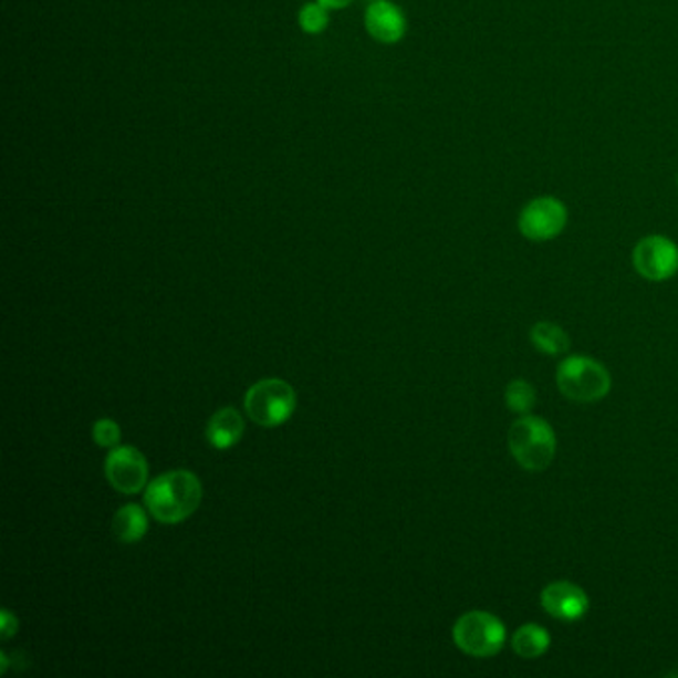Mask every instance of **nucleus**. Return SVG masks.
<instances>
[{
    "instance_id": "f257e3e1",
    "label": "nucleus",
    "mask_w": 678,
    "mask_h": 678,
    "mask_svg": "<svg viewBox=\"0 0 678 678\" xmlns=\"http://www.w3.org/2000/svg\"><path fill=\"white\" fill-rule=\"evenodd\" d=\"M201 498L204 490L196 473L176 470L149 483L144 502L149 513L161 523H179L199 508Z\"/></svg>"
},
{
    "instance_id": "f03ea898",
    "label": "nucleus",
    "mask_w": 678,
    "mask_h": 678,
    "mask_svg": "<svg viewBox=\"0 0 678 678\" xmlns=\"http://www.w3.org/2000/svg\"><path fill=\"white\" fill-rule=\"evenodd\" d=\"M508 444L513 460L528 472L547 470L557 452V436L553 426L535 414L520 416L511 424Z\"/></svg>"
},
{
    "instance_id": "7ed1b4c3",
    "label": "nucleus",
    "mask_w": 678,
    "mask_h": 678,
    "mask_svg": "<svg viewBox=\"0 0 678 678\" xmlns=\"http://www.w3.org/2000/svg\"><path fill=\"white\" fill-rule=\"evenodd\" d=\"M557 388L560 393L573 403H597L603 400L611 390V374L599 361L573 354L561 361L557 366Z\"/></svg>"
},
{
    "instance_id": "20e7f679",
    "label": "nucleus",
    "mask_w": 678,
    "mask_h": 678,
    "mask_svg": "<svg viewBox=\"0 0 678 678\" xmlns=\"http://www.w3.org/2000/svg\"><path fill=\"white\" fill-rule=\"evenodd\" d=\"M452 639L456 647L466 655L476 659H488L496 657L503 649L508 629L503 620L490 611H468L456 620Z\"/></svg>"
},
{
    "instance_id": "39448f33",
    "label": "nucleus",
    "mask_w": 678,
    "mask_h": 678,
    "mask_svg": "<svg viewBox=\"0 0 678 678\" xmlns=\"http://www.w3.org/2000/svg\"><path fill=\"white\" fill-rule=\"evenodd\" d=\"M296 394L291 384L279 378H267L253 384L246 394V410L253 423L263 428H275L295 413Z\"/></svg>"
},
{
    "instance_id": "423d86ee",
    "label": "nucleus",
    "mask_w": 678,
    "mask_h": 678,
    "mask_svg": "<svg viewBox=\"0 0 678 678\" xmlns=\"http://www.w3.org/2000/svg\"><path fill=\"white\" fill-rule=\"evenodd\" d=\"M570 223V209L555 196H538L521 207L518 229L533 243H547L565 231Z\"/></svg>"
},
{
    "instance_id": "0eeeda50",
    "label": "nucleus",
    "mask_w": 678,
    "mask_h": 678,
    "mask_svg": "<svg viewBox=\"0 0 678 678\" xmlns=\"http://www.w3.org/2000/svg\"><path fill=\"white\" fill-rule=\"evenodd\" d=\"M633 265L645 281H669L678 273V246L660 233L643 237L633 249Z\"/></svg>"
},
{
    "instance_id": "6e6552de",
    "label": "nucleus",
    "mask_w": 678,
    "mask_h": 678,
    "mask_svg": "<svg viewBox=\"0 0 678 678\" xmlns=\"http://www.w3.org/2000/svg\"><path fill=\"white\" fill-rule=\"evenodd\" d=\"M364 30L374 42L394 46L406 36L408 19L393 0H371L364 9Z\"/></svg>"
},
{
    "instance_id": "1a4fd4ad",
    "label": "nucleus",
    "mask_w": 678,
    "mask_h": 678,
    "mask_svg": "<svg viewBox=\"0 0 678 678\" xmlns=\"http://www.w3.org/2000/svg\"><path fill=\"white\" fill-rule=\"evenodd\" d=\"M106 478L118 492H142L148 482V462L136 448L119 446L106 458Z\"/></svg>"
},
{
    "instance_id": "9d476101",
    "label": "nucleus",
    "mask_w": 678,
    "mask_h": 678,
    "mask_svg": "<svg viewBox=\"0 0 678 678\" xmlns=\"http://www.w3.org/2000/svg\"><path fill=\"white\" fill-rule=\"evenodd\" d=\"M541 607L563 623H575L590 613V595L571 581H553L541 591Z\"/></svg>"
},
{
    "instance_id": "9b49d317",
    "label": "nucleus",
    "mask_w": 678,
    "mask_h": 678,
    "mask_svg": "<svg viewBox=\"0 0 678 678\" xmlns=\"http://www.w3.org/2000/svg\"><path fill=\"white\" fill-rule=\"evenodd\" d=\"M246 432V424L241 414L236 408H221L217 410L211 420L207 424V440L217 450H229L233 448L241 436Z\"/></svg>"
},
{
    "instance_id": "f8f14e48",
    "label": "nucleus",
    "mask_w": 678,
    "mask_h": 678,
    "mask_svg": "<svg viewBox=\"0 0 678 678\" xmlns=\"http://www.w3.org/2000/svg\"><path fill=\"white\" fill-rule=\"evenodd\" d=\"M551 647L550 630L538 623H525L511 637V649L521 659H538Z\"/></svg>"
},
{
    "instance_id": "ddd939ff",
    "label": "nucleus",
    "mask_w": 678,
    "mask_h": 678,
    "mask_svg": "<svg viewBox=\"0 0 678 678\" xmlns=\"http://www.w3.org/2000/svg\"><path fill=\"white\" fill-rule=\"evenodd\" d=\"M112 530L122 543H136L148 531V515L136 503H129L114 515Z\"/></svg>"
},
{
    "instance_id": "4468645a",
    "label": "nucleus",
    "mask_w": 678,
    "mask_h": 678,
    "mask_svg": "<svg viewBox=\"0 0 678 678\" xmlns=\"http://www.w3.org/2000/svg\"><path fill=\"white\" fill-rule=\"evenodd\" d=\"M530 341L540 353L547 356H560V354L570 351V335L563 331V326L550 323V321H541L531 326Z\"/></svg>"
},
{
    "instance_id": "2eb2a0df",
    "label": "nucleus",
    "mask_w": 678,
    "mask_h": 678,
    "mask_svg": "<svg viewBox=\"0 0 678 678\" xmlns=\"http://www.w3.org/2000/svg\"><path fill=\"white\" fill-rule=\"evenodd\" d=\"M331 12L333 10L326 9L319 0H311L296 12V24L309 36H319L331 27Z\"/></svg>"
},
{
    "instance_id": "dca6fc26",
    "label": "nucleus",
    "mask_w": 678,
    "mask_h": 678,
    "mask_svg": "<svg viewBox=\"0 0 678 678\" xmlns=\"http://www.w3.org/2000/svg\"><path fill=\"white\" fill-rule=\"evenodd\" d=\"M503 398H505V404H508L511 413L525 416V414H531L533 406L538 403V393H535L533 384L523 380V378H515L505 386Z\"/></svg>"
},
{
    "instance_id": "f3484780",
    "label": "nucleus",
    "mask_w": 678,
    "mask_h": 678,
    "mask_svg": "<svg viewBox=\"0 0 678 678\" xmlns=\"http://www.w3.org/2000/svg\"><path fill=\"white\" fill-rule=\"evenodd\" d=\"M92 436H94V442L102 446V448H114V446H118L122 430H119L118 424L114 423V420L102 418V420L94 424Z\"/></svg>"
},
{
    "instance_id": "a211bd4d",
    "label": "nucleus",
    "mask_w": 678,
    "mask_h": 678,
    "mask_svg": "<svg viewBox=\"0 0 678 678\" xmlns=\"http://www.w3.org/2000/svg\"><path fill=\"white\" fill-rule=\"evenodd\" d=\"M19 629V620L12 617L10 611H2V639H10Z\"/></svg>"
},
{
    "instance_id": "6ab92c4d",
    "label": "nucleus",
    "mask_w": 678,
    "mask_h": 678,
    "mask_svg": "<svg viewBox=\"0 0 678 678\" xmlns=\"http://www.w3.org/2000/svg\"><path fill=\"white\" fill-rule=\"evenodd\" d=\"M321 4H325L328 10H344L353 4L354 0H319Z\"/></svg>"
},
{
    "instance_id": "aec40b11",
    "label": "nucleus",
    "mask_w": 678,
    "mask_h": 678,
    "mask_svg": "<svg viewBox=\"0 0 678 678\" xmlns=\"http://www.w3.org/2000/svg\"><path fill=\"white\" fill-rule=\"evenodd\" d=\"M677 187H678V174H677Z\"/></svg>"
}]
</instances>
